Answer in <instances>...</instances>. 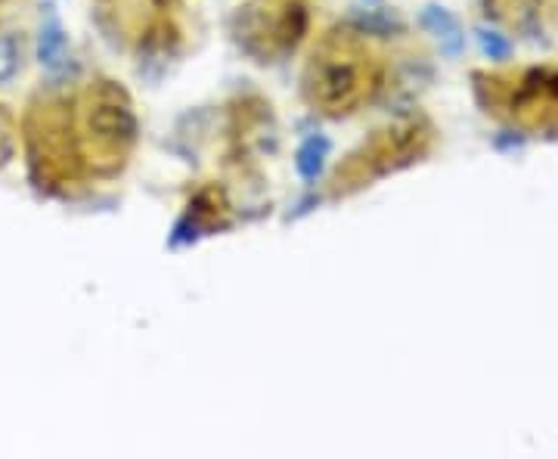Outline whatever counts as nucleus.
<instances>
[{
	"label": "nucleus",
	"instance_id": "obj_4",
	"mask_svg": "<svg viewBox=\"0 0 558 459\" xmlns=\"http://www.w3.org/2000/svg\"><path fill=\"white\" fill-rule=\"evenodd\" d=\"M329 141L317 134V137H311V141L301 143L299 156H295V168H299V174L304 180H317L323 174V168H326V159H329Z\"/></svg>",
	"mask_w": 558,
	"mask_h": 459
},
{
	"label": "nucleus",
	"instance_id": "obj_5",
	"mask_svg": "<svg viewBox=\"0 0 558 459\" xmlns=\"http://www.w3.org/2000/svg\"><path fill=\"white\" fill-rule=\"evenodd\" d=\"M22 69V44L13 35H0V84L20 75Z\"/></svg>",
	"mask_w": 558,
	"mask_h": 459
},
{
	"label": "nucleus",
	"instance_id": "obj_2",
	"mask_svg": "<svg viewBox=\"0 0 558 459\" xmlns=\"http://www.w3.org/2000/svg\"><path fill=\"white\" fill-rule=\"evenodd\" d=\"M311 94L314 102H319L323 109L341 112L348 106H354L363 94L360 84V69L354 62L341 60V57H319L311 65Z\"/></svg>",
	"mask_w": 558,
	"mask_h": 459
},
{
	"label": "nucleus",
	"instance_id": "obj_3",
	"mask_svg": "<svg viewBox=\"0 0 558 459\" xmlns=\"http://www.w3.org/2000/svg\"><path fill=\"white\" fill-rule=\"evenodd\" d=\"M38 62L47 72H60L69 62V38L57 20L44 22L38 32Z\"/></svg>",
	"mask_w": 558,
	"mask_h": 459
},
{
	"label": "nucleus",
	"instance_id": "obj_1",
	"mask_svg": "<svg viewBox=\"0 0 558 459\" xmlns=\"http://www.w3.org/2000/svg\"><path fill=\"white\" fill-rule=\"evenodd\" d=\"M490 90H502L509 119L524 128H558V69H524L512 75V84H502L494 75Z\"/></svg>",
	"mask_w": 558,
	"mask_h": 459
}]
</instances>
